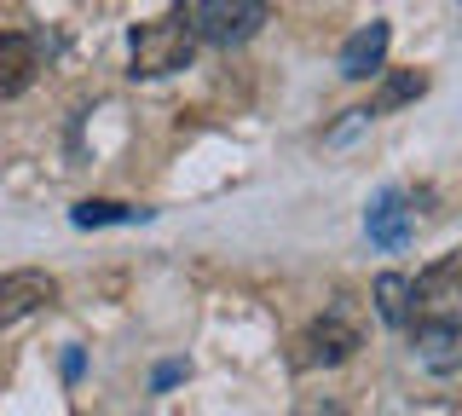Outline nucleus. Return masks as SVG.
<instances>
[{"instance_id":"nucleus-7","label":"nucleus","mask_w":462,"mask_h":416,"mask_svg":"<svg viewBox=\"0 0 462 416\" xmlns=\"http://www.w3.org/2000/svg\"><path fill=\"white\" fill-rule=\"evenodd\" d=\"M387 41H393V30H387L382 18H370L365 30H353V35H346V47H341V76H346V81H370V76H382Z\"/></svg>"},{"instance_id":"nucleus-3","label":"nucleus","mask_w":462,"mask_h":416,"mask_svg":"<svg viewBox=\"0 0 462 416\" xmlns=\"http://www.w3.org/2000/svg\"><path fill=\"white\" fill-rule=\"evenodd\" d=\"M411 300L428 319H457V307H462V249L439 254V261L411 283Z\"/></svg>"},{"instance_id":"nucleus-8","label":"nucleus","mask_w":462,"mask_h":416,"mask_svg":"<svg viewBox=\"0 0 462 416\" xmlns=\"http://www.w3.org/2000/svg\"><path fill=\"white\" fill-rule=\"evenodd\" d=\"M41 69V47L23 30H0V98H18Z\"/></svg>"},{"instance_id":"nucleus-5","label":"nucleus","mask_w":462,"mask_h":416,"mask_svg":"<svg viewBox=\"0 0 462 416\" xmlns=\"http://www.w3.org/2000/svg\"><path fill=\"white\" fill-rule=\"evenodd\" d=\"M52 300H58L52 272H6V278H0V329H12L18 319L52 307Z\"/></svg>"},{"instance_id":"nucleus-12","label":"nucleus","mask_w":462,"mask_h":416,"mask_svg":"<svg viewBox=\"0 0 462 416\" xmlns=\"http://www.w3.org/2000/svg\"><path fill=\"white\" fill-rule=\"evenodd\" d=\"M76 226H122V220H151V208H127V203H110V197H87V203L69 208Z\"/></svg>"},{"instance_id":"nucleus-9","label":"nucleus","mask_w":462,"mask_h":416,"mask_svg":"<svg viewBox=\"0 0 462 416\" xmlns=\"http://www.w3.org/2000/svg\"><path fill=\"white\" fill-rule=\"evenodd\" d=\"M365 232H370V243H382V249H404V243H411V208H404L399 191H382L370 203Z\"/></svg>"},{"instance_id":"nucleus-11","label":"nucleus","mask_w":462,"mask_h":416,"mask_svg":"<svg viewBox=\"0 0 462 416\" xmlns=\"http://www.w3.org/2000/svg\"><path fill=\"white\" fill-rule=\"evenodd\" d=\"M422 93H428V76H422V69H399V76L382 81V93H375L370 116H393L399 105H411V98H422Z\"/></svg>"},{"instance_id":"nucleus-6","label":"nucleus","mask_w":462,"mask_h":416,"mask_svg":"<svg viewBox=\"0 0 462 416\" xmlns=\"http://www.w3.org/2000/svg\"><path fill=\"white\" fill-rule=\"evenodd\" d=\"M411 341H416V365L433 370V376L462 370V319H422L411 329Z\"/></svg>"},{"instance_id":"nucleus-13","label":"nucleus","mask_w":462,"mask_h":416,"mask_svg":"<svg viewBox=\"0 0 462 416\" xmlns=\"http://www.w3.org/2000/svg\"><path fill=\"white\" fill-rule=\"evenodd\" d=\"M180 376H185V365H162V370H156V387H173Z\"/></svg>"},{"instance_id":"nucleus-4","label":"nucleus","mask_w":462,"mask_h":416,"mask_svg":"<svg viewBox=\"0 0 462 416\" xmlns=\"http://www.w3.org/2000/svg\"><path fill=\"white\" fill-rule=\"evenodd\" d=\"M358 353V329L341 319V312H324L318 324H307V336H300V353L295 365L312 370V365H346V358Z\"/></svg>"},{"instance_id":"nucleus-14","label":"nucleus","mask_w":462,"mask_h":416,"mask_svg":"<svg viewBox=\"0 0 462 416\" xmlns=\"http://www.w3.org/2000/svg\"><path fill=\"white\" fill-rule=\"evenodd\" d=\"M300 416H346V411L336 405V399H324V405H307V411H300Z\"/></svg>"},{"instance_id":"nucleus-10","label":"nucleus","mask_w":462,"mask_h":416,"mask_svg":"<svg viewBox=\"0 0 462 416\" xmlns=\"http://www.w3.org/2000/svg\"><path fill=\"white\" fill-rule=\"evenodd\" d=\"M375 312H382V324L404 329L416 319V300H411V278H399V272H382L375 278Z\"/></svg>"},{"instance_id":"nucleus-2","label":"nucleus","mask_w":462,"mask_h":416,"mask_svg":"<svg viewBox=\"0 0 462 416\" xmlns=\"http://www.w3.org/2000/svg\"><path fill=\"white\" fill-rule=\"evenodd\" d=\"M127 52H134V76H173V69L191 64L197 41L180 18H151V23H134Z\"/></svg>"},{"instance_id":"nucleus-1","label":"nucleus","mask_w":462,"mask_h":416,"mask_svg":"<svg viewBox=\"0 0 462 416\" xmlns=\"http://www.w3.org/2000/svg\"><path fill=\"white\" fill-rule=\"evenodd\" d=\"M173 18L191 30V41H208V47H237V41L260 35V23L272 18V6L260 0H191Z\"/></svg>"}]
</instances>
